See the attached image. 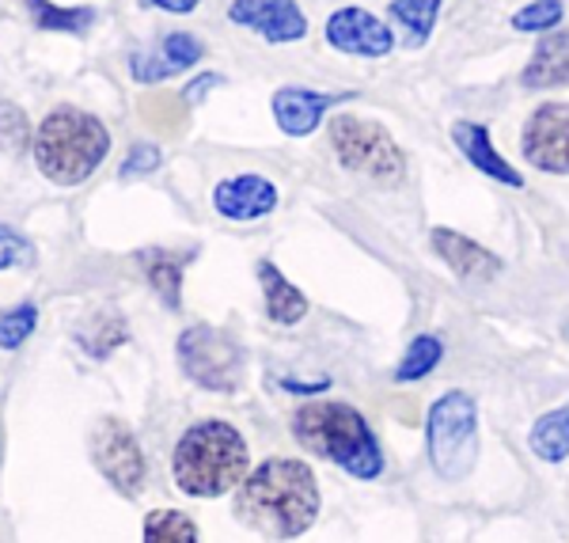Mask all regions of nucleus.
<instances>
[{
    "label": "nucleus",
    "mask_w": 569,
    "mask_h": 543,
    "mask_svg": "<svg viewBox=\"0 0 569 543\" xmlns=\"http://www.w3.org/2000/svg\"><path fill=\"white\" fill-rule=\"evenodd\" d=\"M236 517L266 540H297L319 517V483L305 460L273 456L243 478Z\"/></svg>",
    "instance_id": "obj_1"
},
{
    "label": "nucleus",
    "mask_w": 569,
    "mask_h": 543,
    "mask_svg": "<svg viewBox=\"0 0 569 543\" xmlns=\"http://www.w3.org/2000/svg\"><path fill=\"white\" fill-rule=\"evenodd\" d=\"M247 464H251L247 441L224 418L194 422L179 437L176 453H171L176 486L182 494H190V498H220V494L243 486Z\"/></svg>",
    "instance_id": "obj_2"
},
{
    "label": "nucleus",
    "mask_w": 569,
    "mask_h": 543,
    "mask_svg": "<svg viewBox=\"0 0 569 543\" xmlns=\"http://www.w3.org/2000/svg\"><path fill=\"white\" fill-rule=\"evenodd\" d=\"M292 437L308 453L330 460L353 478H376L383 472V456L376 445L372 426L365 422L361 411L346 403H308L292 418Z\"/></svg>",
    "instance_id": "obj_3"
},
{
    "label": "nucleus",
    "mask_w": 569,
    "mask_h": 543,
    "mask_svg": "<svg viewBox=\"0 0 569 543\" xmlns=\"http://www.w3.org/2000/svg\"><path fill=\"white\" fill-rule=\"evenodd\" d=\"M110 137L99 118L77 107H58L34 134V164L58 187H77L107 160Z\"/></svg>",
    "instance_id": "obj_4"
},
{
    "label": "nucleus",
    "mask_w": 569,
    "mask_h": 543,
    "mask_svg": "<svg viewBox=\"0 0 569 543\" xmlns=\"http://www.w3.org/2000/svg\"><path fill=\"white\" fill-rule=\"evenodd\" d=\"M429 460L445 483H460L479 464V407L467 392H448L429 407Z\"/></svg>",
    "instance_id": "obj_5"
},
{
    "label": "nucleus",
    "mask_w": 569,
    "mask_h": 543,
    "mask_svg": "<svg viewBox=\"0 0 569 543\" xmlns=\"http://www.w3.org/2000/svg\"><path fill=\"white\" fill-rule=\"evenodd\" d=\"M330 145L338 160L357 175H369L376 182H399L407 175V156L395 145V137L380 122L342 115L330 122Z\"/></svg>",
    "instance_id": "obj_6"
},
{
    "label": "nucleus",
    "mask_w": 569,
    "mask_h": 543,
    "mask_svg": "<svg viewBox=\"0 0 569 543\" xmlns=\"http://www.w3.org/2000/svg\"><path fill=\"white\" fill-rule=\"evenodd\" d=\"M182 373L209 392H236L243 381V349L232 335L217 327H187L179 335Z\"/></svg>",
    "instance_id": "obj_7"
},
{
    "label": "nucleus",
    "mask_w": 569,
    "mask_h": 543,
    "mask_svg": "<svg viewBox=\"0 0 569 543\" xmlns=\"http://www.w3.org/2000/svg\"><path fill=\"white\" fill-rule=\"evenodd\" d=\"M91 460H96L99 475L107 478L114 491H122L126 498L144 491L149 478V464H144V448L137 434L118 418H99L91 430Z\"/></svg>",
    "instance_id": "obj_8"
},
{
    "label": "nucleus",
    "mask_w": 569,
    "mask_h": 543,
    "mask_svg": "<svg viewBox=\"0 0 569 543\" xmlns=\"http://www.w3.org/2000/svg\"><path fill=\"white\" fill-rule=\"evenodd\" d=\"M520 149L531 168L569 175V103H547L528 118Z\"/></svg>",
    "instance_id": "obj_9"
},
{
    "label": "nucleus",
    "mask_w": 569,
    "mask_h": 543,
    "mask_svg": "<svg viewBox=\"0 0 569 543\" xmlns=\"http://www.w3.org/2000/svg\"><path fill=\"white\" fill-rule=\"evenodd\" d=\"M228 20L262 34L266 42H297L308 34V20L297 0H232Z\"/></svg>",
    "instance_id": "obj_10"
},
{
    "label": "nucleus",
    "mask_w": 569,
    "mask_h": 543,
    "mask_svg": "<svg viewBox=\"0 0 569 543\" xmlns=\"http://www.w3.org/2000/svg\"><path fill=\"white\" fill-rule=\"evenodd\" d=\"M327 42L342 53H357V58H388L395 34L365 8H338L327 20Z\"/></svg>",
    "instance_id": "obj_11"
},
{
    "label": "nucleus",
    "mask_w": 569,
    "mask_h": 543,
    "mask_svg": "<svg viewBox=\"0 0 569 543\" xmlns=\"http://www.w3.org/2000/svg\"><path fill=\"white\" fill-rule=\"evenodd\" d=\"M213 206L228 220H259L278 206V187L266 175H232L217 182Z\"/></svg>",
    "instance_id": "obj_12"
},
{
    "label": "nucleus",
    "mask_w": 569,
    "mask_h": 543,
    "mask_svg": "<svg viewBox=\"0 0 569 543\" xmlns=\"http://www.w3.org/2000/svg\"><path fill=\"white\" fill-rule=\"evenodd\" d=\"M350 96H327V91H308V88H278L273 91V118L289 137H305L323 122L330 107L346 103Z\"/></svg>",
    "instance_id": "obj_13"
},
{
    "label": "nucleus",
    "mask_w": 569,
    "mask_h": 543,
    "mask_svg": "<svg viewBox=\"0 0 569 543\" xmlns=\"http://www.w3.org/2000/svg\"><path fill=\"white\" fill-rule=\"evenodd\" d=\"M198 58H201V42L194 39V34L179 31V34H168V39L156 46L152 53H137L130 72H133L137 85H160V80L190 69Z\"/></svg>",
    "instance_id": "obj_14"
},
{
    "label": "nucleus",
    "mask_w": 569,
    "mask_h": 543,
    "mask_svg": "<svg viewBox=\"0 0 569 543\" xmlns=\"http://www.w3.org/2000/svg\"><path fill=\"white\" fill-rule=\"evenodd\" d=\"M433 247L440 259L448 263V270H456V278H463V282H490L501 274L498 255L486 251L475 239L452 233V228H433Z\"/></svg>",
    "instance_id": "obj_15"
},
{
    "label": "nucleus",
    "mask_w": 569,
    "mask_h": 543,
    "mask_svg": "<svg viewBox=\"0 0 569 543\" xmlns=\"http://www.w3.org/2000/svg\"><path fill=\"white\" fill-rule=\"evenodd\" d=\"M452 141L456 149L467 156V164L471 168H479L482 175H490L493 182H505V187H525V179H520V171L512 168L505 156L493 149L490 141V130L479 122H456L452 126Z\"/></svg>",
    "instance_id": "obj_16"
},
{
    "label": "nucleus",
    "mask_w": 569,
    "mask_h": 543,
    "mask_svg": "<svg viewBox=\"0 0 569 543\" xmlns=\"http://www.w3.org/2000/svg\"><path fill=\"white\" fill-rule=\"evenodd\" d=\"M259 282L266 289V312H270L273 324H300L308 316V297L297 289L284 274L278 270L273 263H262L259 266Z\"/></svg>",
    "instance_id": "obj_17"
},
{
    "label": "nucleus",
    "mask_w": 569,
    "mask_h": 543,
    "mask_svg": "<svg viewBox=\"0 0 569 543\" xmlns=\"http://www.w3.org/2000/svg\"><path fill=\"white\" fill-rule=\"evenodd\" d=\"M525 88H562L569 85V34H550L539 42L525 69Z\"/></svg>",
    "instance_id": "obj_18"
},
{
    "label": "nucleus",
    "mask_w": 569,
    "mask_h": 543,
    "mask_svg": "<svg viewBox=\"0 0 569 543\" xmlns=\"http://www.w3.org/2000/svg\"><path fill=\"white\" fill-rule=\"evenodd\" d=\"M531 453L547 464H562L569 456V403H562L558 411L543 414V418L531 426Z\"/></svg>",
    "instance_id": "obj_19"
},
{
    "label": "nucleus",
    "mask_w": 569,
    "mask_h": 543,
    "mask_svg": "<svg viewBox=\"0 0 569 543\" xmlns=\"http://www.w3.org/2000/svg\"><path fill=\"white\" fill-rule=\"evenodd\" d=\"M141 543H198V524L182 510H152L144 517Z\"/></svg>",
    "instance_id": "obj_20"
},
{
    "label": "nucleus",
    "mask_w": 569,
    "mask_h": 543,
    "mask_svg": "<svg viewBox=\"0 0 569 543\" xmlns=\"http://www.w3.org/2000/svg\"><path fill=\"white\" fill-rule=\"evenodd\" d=\"M144 274H149L152 289L163 297L168 308H179V297H182V259L168 251H149L144 255Z\"/></svg>",
    "instance_id": "obj_21"
},
{
    "label": "nucleus",
    "mask_w": 569,
    "mask_h": 543,
    "mask_svg": "<svg viewBox=\"0 0 569 543\" xmlns=\"http://www.w3.org/2000/svg\"><path fill=\"white\" fill-rule=\"evenodd\" d=\"M77 343L84 346L91 357H107L110 349L126 343V324L114 312H99L96 319H88V324L77 330Z\"/></svg>",
    "instance_id": "obj_22"
},
{
    "label": "nucleus",
    "mask_w": 569,
    "mask_h": 543,
    "mask_svg": "<svg viewBox=\"0 0 569 543\" xmlns=\"http://www.w3.org/2000/svg\"><path fill=\"white\" fill-rule=\"evenodd\" d=\"M440 357H445V346H440L437 335H418L415 343L407 346V354H402L399 369H395V381L410 384V381H421V376H429L440 365Z\"/></svg>",
    "instance_id": "obj_23"
},
{
    "label": "nucleus",
    "mask_w": 569,
    "mask_h": 543,
    "mask_svg": "<svg viewBox=\"0 0 569 543\" xmlns=\"http://www.w3.org/2000/svg\"><path fill=\"white\" fill-rule=\"evenodd\" d=\"M440 0H391V16L407 27V42L410 46H426L429 31L437 23Z\"/></svg>",
    "instance_id": "obj_24"
},
{
    "label": "nucleus",
    "mask_w": 569,
    "mask_h": 543,
    "mask_svg": "<svg viewBox=\"0 0 569 543\" xmlns=\"http://www.w3.org/2000/svg\"><path fill=\"white\" fill-rule=\"evenodd\" d=\"M27 8H31L34 16V27H42V31H88V23L96 20V12L91 8H53L46 4V0H27Z\"/></svg>",
    "instance_id": "obj_25"
},
{
    "label": "nucleus",
    "mask_w": 569,
    "mask_h": 543,
    "mask_svg": "<svg viewBox=\"0 0 569 543\" xmlns=\"http://www.w3.org/2000/svg\"><path fill=\"white\" fill-rule=\"evenodd\" d=\"M34 327H39V308L31 300L0 312V349H20L34 335Z\"/></svg>",
    "instance_id": "obj_26"
},
{
    "label": "nucleus",
    "mask_w": 569,
    "mask_h": 543,
    "mask_svg": "<svg viewBox=\"0 0 569 543\" xmlns=\"http://www.w3.org/2000/svg\"><path fill=\"white\" fill-rule=\"evenodd\" d=\"M562 23V4L558 0H536V4L520 8L517 16H512V27L517 31H550V27Z\"/></svg>",
    "instance_id": "obj_27"
},
{
    "label": "nucleus",
    "mask_w": 569,
    "mask_h": 543,
    "mask_svg": "<svg viewBox=\"0 0 569 543\" xmlns=\"http://www.w3.org/2000/svg\"><path fill=\"white\" fill-rule=\"evenodd\" d=\"M27 145V115L12 103H0V149L20 152Z\"/></svg>",
    "instance_id": "obj_28"
},
{
    "label": "nucleus",
    "mask_w": 569,
    "mask_h": 543,
    "mask_svg": "<svg viewBox=\"0 0 569 543\" xmlns=\"http://www.w3.org/2000/svg\"><path fill=\"white\" fill-rule=\"evenodd\" d=\"M27 259H31L27 239L20 233H12V228L0 225V270H8V266H23Z\"/></svg>",
    "instance_id": "obj_29"
},
{
    "label": "nucleus",
    "mask_w": 569,
    "mask_h": 543,
    "mask_svg": "<svg viewBox=\"0 0 569 543\" xmlns=\"http://www.w3.org/2000/svg\"><path fill=\"white\" fill-rule=\"evenodd\" d=\"M160 168V149L156 145H133L130 156L122 164V179H133V175H149Z\"/></svg>",
    "instance_id": "obj_30"
},
{
    "label": "nucleus",
    "mask_w": 569,
    "mask_h": 543,
    "mask_svg": "<svg viewBox=\"0 0 569 543\" xmlns=\"http://www.w3.org/2000/svg\"><path fill=\"white\" fill-rule=\"evenodd\" d=\"M152 8H163V12H194L198 0H144Z\"/></svg>",
    "instance_id": "obj_31"
},
{
    "label": "nucleus",
    "mask_w": 569,
    "mask_h": 543,
    "mask_svg": "<svg viewBox=\"0 0 569 543\" xmlns=\"http://www.w3.org/2000/svg\"><path fill=\"white\" fill-rule=\"evenodd\" d=\"M213 85H220V77H201V80H194V85H190V99H198L201 91H209Z\"/></svg>",
    "instance_id": "obj_32"
}]
</instances>
